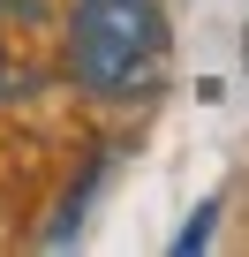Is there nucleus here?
I'll return each mask as SVG.
<instances>
[{
    "mask_svg": "<svg viewBox=\"0 0 249 257\" xmlns=\"http://www.w3.org/2000/svg\"><path fill=\"white\" fill-rule=\"evenodd\" d=\"M76 83L106 106L151 98L166 76V8L159 0H83L68 23Z\"/></svg>",
    "mask_w": 249,
    "mask_h": 257,
    "instance_id": "1",
    "label": "nucleus"
}]
</instances>
